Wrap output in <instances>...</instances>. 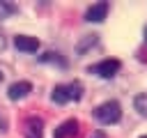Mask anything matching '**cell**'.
Wrapping results in <instances>:
<instances>
[{"mask_svg":"<svg viewBox=\"0 0 147 138\" xmlns=\"http://www.w3.org/2000/svg\"><path fill=\"white\" fill-rule=\"evenodd\" d=\"M94 117H96L101 124H115V122H119V117H122V108H119L117 101H103L101 106L94 108Z\"/></svg>","mask_w":147,"mask_h":138,"instance_id":"obj_1","label":"cell"},{"mask_svg":"<svg viewBox=\"0 0 147 138\" xmlns=\"http://www.w3.org/2000/svg\"><path fill=\"white\" fill-rule=\"evenodd\" d=\"M119 67H122L119 60H103V62L90 67V74H96V76H101V78H113V76L119 71Z\"/></svg>","mask_w":147,"mask_h":138,"instance_id":"obj_2","label":"cell"},{"mask_svg":"<svg viewBox=\"0 0 147 138\" xmlns=\"http://www.w3.org/2000/svg\"><path fill=\"white\" fill-rule=\"evenodd\" d=\"M108 2H96V5H92L87 12H85V21L87 23H101L106 16H108Z\"/></svg>","mask_w":147,"mask_h":138,"instance_id":"obj_3","label":"cell"},{"mask_svg":"<svg viewBox=\"0 0 147 138\" xmlns=\"http://www.w3.org/2000/svg\"><path fill=\"white\" fill-rule=\"evenodd\" d=\"M14 46L23 53H37L39 51V39L30 37V34H18V37H14Z\"/></svg>","mask_w":147,"mask_h":138,"instance_id":"obj_4","label":"cell"},{"mask_svg":"<svg viewBox=\"0 0 147 138\" xmlns=\"http://www.w3.org/2000/svg\"><path fill=\"white\" fill-rule=\"evenodd\" d=\"M30 90H32V83H30V80H16V83L9 85L7 97H9L11 101H18V99H23L25 94H30Z\"/></svg>","mask_w":147,"mask_h":138,"instance_id":"obj_5","label":"cell"},{"mask_svg":"<svg viewBox=\"0 0 147 138\" xmlns=\"http://www.w3.org/2000/svg\"><path fill=\"white\" fill-rule=\"evenodd\" d=\"M23 133H25V138H44V122L34 115L28 117L25 126H23Z\"/></svg>","mask_w":147,"mask_h":138,"instance_id":"obj_6","label":"cell"},{"mask_svg":"<svg viewBox=\"0 0 147 138\" xmlns=\"http://www.w3.org/2000/svg\"><path fill=\"white\" fill-rule=\"evenodd\" d=\"M76 133H78V122L76 120H67L55 129V138H71Z\"/></svg>","mask_w":147,"mask_h":138,"instance_id":"obj_7","label":"cell"},{"mask_svg":"<svg viewBox=\"0 0 147 138\" xmlns=\"http://www.w3.org/2000/svg\"><path fill=\"white\" fill-rule=\"evenodd\" d=\"M51 99H53L55 103H67V101L71 99V97H69V85H55Z\"/></svg>","mask_w":147,"mask_h":138,"instance_id":"obj_8","label":"cell"},{"mask_svg":"<svg viewBox=\"0 0 147 138\" xmlns=\"http://www.w3.org/2000/svg\"><path fill=\"white\" fill-rule=\"evenodd\" d=\"M94 44H96V34H85V37H83V39L76 44V53L80 55V53H85L87 48H92Z\"/></svg>","mask_w":147,"mask_h":138,"instance_id":"obj_9","label":"cell"},{"mask_svg":"<svg viewBox=\"0 0 147 138\" xmlns=\"http://www.w3.org/2000/svg\"><path fill=\"white\" fill-rule=\"evenodd\" d=\"M39 62H53V64L67 67V60H62L57 53H44V55H39Z\"/></svg>","mask_w":147,"mask_h":138,"instance_id":"obj_10","label":"cell"},{"mask_svg":"<svg viewBox=\"0 0 147 138\" xmlns=\"http://www.w3.org/2000/svg\"><path fill=\"white\" fill-rule=\"evenodd\" d=\"M133 106H136V110H138L142 117H147V94H138V97L133 99Z\"/></svg>","mask_w":147,"mask_h":138,"instance_id":"obj_11","label":"cell"},{"mask_svg":"<svg viewBox=\"0 0 147 138\" xmlns=\"http://www.w3.org/2000/svg\"><path fill=\"white\" fill-rule=\"evenodd\" d=\"M11 14H16V5L0 0V18H7V16H11Z\"/></svg>","mask_w":147,"mask_h":138,"instance_id":"obj_12","label":"cell"},{"mask_svg":"<svg viewBox=\"0 0 147 138\" xmlns=\"http://www.w3.org/2000/svg\"><path fill=\"white\" fill-rule=\"evenodd\" d=\"M69 97L78 101V99L83 97V85H80V83H71V85H69Z\"/></svg>","mask_w":147,"mask_h":138,"instance_id":"obj_13","label":"cell"},{"mask_svg":"<svg viewBox=\"0 0 147 138\" xmlns=\"http://www.w3.org/2000/svg\"><path fill=\"white\" fill-rule=\"evenodd\" d=\"M2 51H5V37L0 34V53H2Z\"/></svg>","mask_w":147,"mask_h":138,"instance_id":"obj_14","label":"cell"},{"mask_svg":"<svg viewBox=\"0 0 147 138\" xmlns=\"http://www.w3.org/2000/svg\"><path fill=\"white\" fill-rule=\"evenodd\" d=\"M145 37H147V28H145Z\"/></svg>","mask_w":147,"mask_h":138,"instance_id":"obj_15","label":"cell"},{"mask_svg":"<svg viewBox=\"0 0 147 138\" xmlns=\"http://www.w3.org/2000/svg\"><path fill=\"white\" fill-rule=\"evenodd\" d=\"M0 83H2V74H0Z\"/></svg>","mask_w":147,"mask_h":138,"instance_id":"obj_16","label":"cell"},{"mask_svg":"<svg viewBox=\"0 0 147 138\" xmlns=\"http://www.w3.org/2000/svg\"><path fill=\"white\" fill-rule=\"evenodd\" d=\"M140 138H147V136H140Z\"/></svg>","mask_w":147,"mask_h":138,"instance_id":"obj_17","label":"cell"}]
</instances>
